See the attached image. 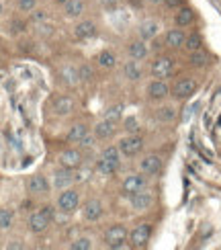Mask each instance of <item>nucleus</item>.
<instances>
[{
  "mask_svg": "<svg viewBox=\"0 0 221 250\" xmlns=\"http://www.w3.org/2000/svg\"><path fill=\"white\" fill-rule=\"evenodd\" d=\"M121 160H123V154L121 150L117 148V146H107L100 156H99V160H97V168L102 176H113L115 172L119 170V166H121Z\"/></svg>",
  "mask_w": 221,
  "mask_h": 250,
  "instance_id": "nucleus-1",
  "label": "nucleus"
},
{
  "mask_svg": "<svg viewBox=\"0 0 221 250\" xmlns=\"http://www.w3.org/2000/svg\"><path fill=\"white\" fill-rule=\"evenodd\" d=\"M143 138L140 133H127L125 138H121L119 140V144H117V148L121 150V154H123V158H135L141 150H143Z\"/></svg>",
  "mask_w": 221,
  "mask_h": 250,
  "instance_id": "nucleus-2",
  "label": "nucleus"
},
{
  "mask_svg": "<svg viewBox=\"0 0 221 250\" xmlns=\"http://www.w3.org/2000/svg\"><path fill=\"white\" fill-rule=\"evenodd\" d=\"M51 220H54V209H51V207H43V209L31 213V217H29V232L43 234L51 226Z\"/></svg>",
  "mask_w": 221,
  "mask_h": 250,
  "instance_id": "nucleus-3",
  "label": "nucleus"
},
{
  "mask_svg": "<svg viewBox=\"0 0 221 250\" xmlns=\"http://www.w3.org/2000/svg\"><path fill=\"white\" fill-rule=\"evenodd\" d=\"M104 246L119 250V248H127V228L121 224L111 226L107 232H104Z\"/></svg>",
  "mask_w": 221,
  "mask_h": 250,
  "instance_id": "nucleus-4",
  "label": "nucleus"
},
{
  "mask_svg": "<svg viewBox=\"0 0 221 250\" xmlns=\"http://www.w3.org/2000/svg\"><path fill=\"white\" fill-rule=\"evenodd\" d=\"M197 88H199V82L191 76H184V78H178L174 82V86L170 88V95L176 101H186V99H191L195 95Z\"/></svg>",
  "mask_w": 221,
  "mask_h": 250,
  "instance_id": "nucleus-5",
  "label": "nucleus"
},
{
  "mask_svg": "<svg viewBox=\"0 0 221 250\" xmlns=\"http://www.w3.org/2000/svg\"><path fill=\"white\" fill-rule=\"evenodd\" d=\"M147 189V176L143 172H133V174H127L121 183V193L125 197H133L135 193H140Z\"/></svg>",
  "mask_w": 221,
  "mask_h": 250,
  "instance_id": "nucleus-6",
  "label": "nucleus"
},
{
  "mask_svg": "<svg viewBox=\"0 0 221 250\" xmlns=\"http://www.w3.org/2000/svg\"><path fill=\"white\" fill-rule=\"evenodd\" d=\"M150 74L152 78H160V80L170 78L174 74V60L170 56H158L150 66Z\"/></svg>",
  "mask_w": 221,
  "mask_h": 250,
  "instance_id": "nucleus-7",
  "label": "nucleus"
},
{
  "mask_svg": "<svg viewBox=\"0 0 221 250\" xmlns=\"http://www.w3.org/2000/svg\"><path fill=\"white\" fill-rule=\"evenodd\" d=\"M80 207V193L76 189H64L58 195V209L61 213H74Z\"/></svg>",
  "mask_w": 221,
  "mask_h": 250,
  "instance_id": "nucleus-8",
  "label": "nucleus"
},
{
  "mask_svg": "<svg viewBox=\"0 0 221 250\" xmlns=\"http://www.w3.org/2000/svg\"><path fill=\"white\" fill-rule=\"evenodd\" d=\"M150 238H152V226L150 224H138L131 230L129 234V244L133 248H145L147 244H150Z\"/></svg>",
  "mask_w": 221,
  "mask_h": 250,
  "instance_id": "nucleus-9",
  "label": "nucleus"
},
{
  "mask_svg": "<svg viewBox=\"0 0 221 250\" xmlns=\"http://www.w3.org/2000/svg\"><path fill=\"white\" fill-rule=\"evenodd\" d=\"M140 172H143L145 176H156L162 170V156L160 154H145L141 156V160L138 162Z\"/></svg>",
  "mask_w": 221,
  "mask_h": 250,
  "instance_id": "nucleus-10",
  "label": "nucleus"
},
{
  "mask_svg": "<svg viewBox=\"0 0 221 250\" xmlns=\"http://www.w3.org/2000/svg\"><path fill=\"white\" fill-rule=\"evenodd\" d=\"M145 95L150 101H164L166 97H170V84L166 80H160V78H154L150 84L145 88Z\"/></svg>",
  "mask_w": 221,
  "mask_h": 250,
  "instance_id": "nucleus-11",
  "label": "nucleus"
},
{
  "mask_svg": "<svg viewBox=\"0 0 221 250\" xmlns=\"http://www.w3.org/2000/svg\"><path fill=\"white\" fill-rule=\"evenodd\" d=\"M74 109H76V103L68 95H58L51 103V111H54L56 117H68L74 113Z\"/></svg>",
  "mask_w": 221,
  "mask_h": 250,
  "instance_id": "nucleus-12",
  "label": "nucleus"
},
{
  "mask_svg": "<svg viewBox=\"0 0 221 250\" xmlns=\"http://www.w3.org/2000/svg\"><path fill=\"white\" fill-rule=\"evenodd\" d=\"M74 183H76V172H74V168L60 166V168L54 172V189L64 191V189H70Z\"/></svg>",
  "mask_w": 221,
  "mask_h": 250,
  "instance_id": "nucleus-13",
  "label": "nucleus"
},
{
  "mask_svg": "<svg viewBox=\"0 0 221 250\" xmlns=\"http://www.w3.org/2000/svg\"><path fill=\"white\" fill-rule=\"evenodd\" d=\"M58 162H60V166H66V168L78 170L80 166H82V162H84V154L78 148H68V150H64V152L58 156Z\"/></svg>",
  "mask_w": 221,
  "mask_h": 250,
  "instance_id": "nucleus-14",
  "label": "nucleus"
},
{
  "mask_svg": "<svg viewBox=\"0 0 221 250\" xmlns=\"http://www.w3.org/2000/svg\"><path fill=\"white\" fill-rule=\"evenodd\" d=\"M104 213V207L100 203V199H88V201H84L82 205V217L86 222H99L100 217Z\"/></svg>",
  "mask_w": 221,
  "mask_h": 250,
  "instance_id": "nucleus-15",
  "label": "nucleus"
},
{
  "mask_svg": "<svg viewBox=\"0 0 221 250\" xmlns=\"http://www.w3.org/2000/svg\"><path fill=\"white\" fill-rule=\"evenodd\" d=\"M131 199V207H133V211H147V209H152V205H154V193L152 191H140V193H135L133 197H129Z\"/></svg>",
  "mask_w": 221,
  "mask_h": 250,
  "instance_id": "nucleus-16",
  "label": "nucleus"
},
{
  "mask_svg": "<svg viewBox=\"0 0 221 250\" xmlns=\"http://www.w3.org/2000/svg\"><path fill=\"white\" fill-rule=\"evenodd\" d=\"M115 131H117V123L107 119V117H102L100 121L94 123V135H97V140H111Z\"/></svg>",
  "mask_w": 221,
  "mask_h": 250,
  "instance_id": "nucleus-17",
  "label": "nucleus"
},
{
  "mask_svg": "<svg viewBox=\"0 0 221 250\" xmlns=\"http://www.w3.org/2000/svg\"><path fill=\"white\" fill-rule=\"evenodd\" d=\"M49 189H51V185H49V181L45 179L43 174H33L29 179V183H27V191L31 195H47Z\"/></svg>",
  "mask_w": 221,
  "mask_h": 250,
  "instance_id": "nucleus-18",
  "label": "nucleus"
},
{
  "mask_svg": "<svg viewBox=\"0 0 221 250\" xmlns=\"http://www.w3.org/2000/svg\"><path fill=\"white\" fill-rule=\"evenodd\" d=\"M184 41H186V33L182 31V27H176L166 31L164 35V43L170 47V49H182L184 47Z\"/></svg>",
  "mask_w": 221,
  "mask_h": 250,
  "instance_id": "nucleus-19",
  "label": "nucleus"
},
{
  "mask_svg": "<svg viewBox=\"0 0 221 250\" xmlns=\"http://www.w3.org/2000/svg\"><path fill=\"white\" fill-rule=\"evenodd\" d=\"M160 23H158L156 19H145L143 23L140 25V29H138V35H140V39H143V41H152V39H156L158 37V33H160Z\"/></svg>",
  "mask_w": 221,
  "mask_h": 250,
  "instance_id": "nucleus-20",
  "label": "nucleus"
},
{
  "mask_svg": "<svg viewBox=\"0 0 221 250\" xmlns=\"http://www.w3.org/2000/svg\"><path fill=\"white\" fill-rule=\"evenodd\" d=\"M94 35H97V25H94V21L82 19L74 25V37L76 39H90Z\"/></svg>",
  "mask_w": 221,
  "mask_h": 250,
  "instance_id": "nucleus-21",
  "label": "nucleus"
},
{
  "mask_svg": "<svg viewBox=\"0 0 221 250\" xmlns=\"http://www.w3.org/2000/svg\"><path fill=\"white\" fill-rule=\"evenodd\" d=\"M195 8L191 6H181V8H176V15H174V25L176 27H191L195 23Z\"/></svg>",
  "mask_w": 221,
  "mask_h": 250,
  "instance_id": "nucleus-22",
  "label": "nucleus"
},
{
  "mask_svg": "<svg viewBox=\"0 0 221 250\" xmlns=\"http://www.w3.org/2000/svg\"><path fill=\"white\" fill-rule=\"evenodd\" d=\"M127 54H129L131 60H138V62L145 60L147 56H150V47H147V41H143V39L131 41L129 47H127Z\"/></svg>",
  "mask_w": 221,
  "mask_h": 250,
  "instance_id": "nucleus-23",
  "label": "nucleus"
},
{
  "mask_svg": "<svg viewBox=\"0 0 221 250\" xmlns=\"http://www.w3.org/2000/svg\"><path fill=\"white\" fill-rule=\"evenodd\" d=\"M123 76L127 78L129 82H138V80H141L143 70H141V66H140V62L129 58V60L123 64Z\"/></svg>",
  "mask_w": 221,
  "mask_h": 250,
  "instance_id": "nucleus-24",
  "label": "nucleus"
},
{
  "mask_svg": "<svg viewBox=\"0 0 221 250\" xmlns=\"http://www.w3.org/2000/svg\"><path fill=\"white\" fill-rule=\"evenodd\" d=\"M86 13V2L84 0H68L64 4V15L68 19H78Z\"/></svg>",
  "mask_w": 221,
  "mask_h": 250,
  "instance_id": "nucleus-25",
  "label": "nucleus"
},
{
  "mask_svg": "<svg viewBox=\"0 0 221 250\" xmlns=\"http://www.w3.org/2000/svg\"><path fill=\"white\" fill-rule=\"evenodd\" d=\"M97 62H99V66H100V68H104V70H113L115 66H117V56H115L111 49H102L100 54L97 56Z\"/></svg>",
  "mask_w": 221,
  "mask_h": 250,
  "instance_id": "nucleus-26",
  "label": "nucleus"
},
{
  "mask_svg": "<svg viewBox=\"0 0 221 250\" xmlns=\"http://www.w3.org/2000/svg\"><path fill=\"white\" fill-rule=\"evenodd\" d=\"M156 119L162 123H172L176 119V107L174 105H162L156 109Z\"/></svg>",
  "mask_w": 221,
  "mask_h": 250,
  "instance_id": "nucleus-27",
  "label": "nucleus"
},
{
  "mask_svg": "<svg viewBox=\"0 0 221 250\" xmlns=\"http://www.w3.org/2000/svg\"><path fill=\"white\" fill-rule=\"evenodd\" d=\"M86 133H88L86 125H84V123H74L72 127H70V131H68V135H66V140H68L70 144H78Z\"/></svg>",
  "mask_w": 221,
  "mask_h": 250,
  "instance_id": "nucleus-28",
  "label": "nucleus"
},
{
  "mask_svg": "<svg viewBox=\"0 0 221 250\" xmlns=\"http://www.w3.org/2000/svg\"><path fill=\"white\" fill-rule=\"evenodd\" d=\"M188 64L193 68H205L209 64V56L205 49H197V51H191V56H188Z\"/></svg>",
  "mask_w": 221,
  "mask_h": 250,
  "instance_id": "nucleus-29",
  "label": "nucleus"
},
{
  "mask_svg": "<svg viewBox=\"0 0 221 250\" xmlns=\"http://www.w3.org/2000/svg\"><path fill=\"white\" fill-rule=\"evenodd\" d=\"M184 49L191 54V51H197V49H203V37L199 33H191L186 35V41H184Z\"/></svg>",
  "mask_w": 221,
  "mask_h": 250,
  "instance_id": "nucleus-30",
  "label": "nucleus"
},
{
  "mask_svg": "<svg viewBox=\"0 0 221 250\" xmlns=\"http://www.w3.org/2000/svg\"><path fill=\"white\" fill-rule=\"evenodd\" d=\"M72 250H90L94 248V238L92 236H78L76 240L70 244Z\"/></svg>",
  "mask_w": 221,
  "mask_h": 250,
  "instance_id": "nucleus-31",
  "label": "nucleus"
},
{
  "mask_svg": "<svg viewBox=\"0 0 221 250\" xmlns=\"http://www.w3.org/2000/svg\"><path fill=\"white\" fill-rule=\"evenodd\" d=\"M61 80L66 82V84L74 86V84H78L80 78H78V68H64L61 70Z\"/></svg>",
  "mask_w": 221,
  "mask_h": 250,
  "instance_id": "nucleus-32",
  "label": "nucleus"
},
{
  "mask_svg": "<svg viewBox=\"0 0 221 250\" xmlns=\"http://www.w3.org/2000/svg\"><path fill=\"white\" fill-rule=\"evenodd\" d=\"M15 222V213L10 209H0V230H8Z\"/></svg>",
  "mask_w": 221,
  "mask_h": 250,
  "instance_id": "nucleus-33",
  "label": "nucleus"
},
{
  "mask_svg": "<svg viewBox=\"0 0 221 250\" xmlns=\"http://www.w3.org/2000/svg\"><path fill=\"white\" fill-rule=\"evenodd\" d=\"M104 117L115 121V123H119L123 119V105H113L107 109V113H104Z\"/></svg>",
  "mask_w": 221,
  "mask_h": 250,
  "instance_id": "nucleus-34",
  "label": "nucleus"
},
{
  "mask_svg": "<svg viewBox=\"0 0 221 250\" xmlns=\"http://www.w3.org/2000/svg\"><path fill=\"white\" fill-rule=\"evenodd\" d=\"M78 78H80V82H88V80H92V78H94V70H92V66H90V64H82V66H78Z\"/></svg>",
  "mask_w": 221,
  "mask_h": 250,
  "instance_id": "nucleus-35",
  "label": "nucleus"
},
{
  "mask_svg": "<svg viewBox=\"0 0 221 250\" xmlns=\"http://www.w3.org/2000/svg\"><path fill=\"white\" fill-rule=\"evenodd\" d=\"M17 6L20 13H33L37 8V0H17Z\"/></svg>",
  "mask_w": 221,
  "mask_h": 250,
  "instance_id": "nucleus-36",
  "label": "nucleus"
},
{
  "mask_svg": "<svg viewBox=\"0 0 221 250\" xmlns=\"http://www.w3.org/2000/svg\"><path fill=\"white\" fill-rule=\"evenodd\" d=\"M25 29H27L25 21H20V19H13V21H10V33L19 35V33H25Z\"/></svg>",
  "mask_w": 221,
  "mask_h": 250,
  "instance_id": "nucleus-37",
  "label": "nucleus"
},
{
  "mask_svg": "<svg viewBox=\"0 0 221 250\" xmlns=\"http://www.w3.org/2000/svg\"><path fill=\"white\" fill-rule=\"evenodd\" d=\"M94 142H97V135H94V133H86V135H84V138L78 142V148H84V150H88V148H92V146H94Z\"/></svg>",
  "mask_w": 221,
  "mask_h": 250,
  "instance_id": "nucleus-38",
  "label": "nucleus"
},
{
  "mask_svg": "<svg viewBox=\"0 0 221 250\" xmlns=\"http://www.w3.org/2000/svg\"><path fill=\"white\" fill-rule=\"evenodd\" d=\"M123 123H125V129H127L129 133H138L140 125H138V119H135V117H127V119H125Z\"/></svg>",
  "mask_w": 221,
  "mask_h": 250,
  "instance_id": "nucleus-39",
  "label": "nucleus"
},
{
  "mask_svg": "<svg viewBox=\"0 0 221 250\" xmlns=\"http://www.w3.org/2000/svg\"><path fill=\"white\" fill-rule=\"evenodd\" d=\"M31 19H33L35 23H43V21H47V13L43 8H35L33 13H31Z\"/></svg>",
  "mask_w": 221,
  "mask_h": 250,
  "instance_id": "nucleus-40",
  "label": "nucleus"
},
{
  "mask_svg": "<svg viewBox=\"0 0 221 250\" xmlns=\"http://www.w3.org/2000/svg\"><path fill=\"white\" fill-rule=\"evenodd\" d=\"M39 33L41 35H51V33H54V27L47 25L45 21H43V23H39Z\"/></svg>",
  "mask_w": 221,
  "mask_h": 250,
  "instance_id": "nucleus-41",
  "label": "nucleus"
},
{
  "mask_svg": "<svg viewBox=\"0 0 221 250\" xmlns=\"http://www.w3.org/2000/svg\"><path fill=\"white\" fill-rule=\"evenodd\" d=\"M182 2H184V0H164V4H166L168 8H181Z\"/></svg>",
  "mask_w": 221,
  "mask_h": 250,
  "instance_id": "nucleus-42",
  "label": "nucleus"
},
{
  "mask_svg": "<svg viewBox=\"0 0 221 250\" xmlns=\"http://www.w3.org/2000/svg\"><path fill=\"white\" fill-rule=\"evenodd\" d=\"M97 2H99V4H102V6H109V8H111V6L117 4L119 0H97Z\"/></svg>",
  "mask_w": 221,
  "mask_h": 250,
  "instance_id": "nucleus-43",
  "label": "nucleus"
},
{
  "mask_svg": "<svg viewBox=\"0 0 221 250\" xmlns=\"http://www.w3.org/2000/svg\"><path fill=\"white\" fill-rule=\"evenodd\" d=\"M147 2H150V4H162L164 0H147Z\"/></svg>",
  "mask_w": 221,
  "mask_h": 250,
  "instance_id": "nucleus-44",
  "label": "nucleus"
},
{
  "mask_svg": "<svg viewBox=\"0 0 221 250\" xmlns=\"http://www.w3.org/2000/svg\"><path fill=\"white\" fill-rule=\"evenodd\" d=\"M4 13V6H2V2H0V15H2Z\"/></svg>",
  "mask_w": 221,
  "mask_h": 250,
  "instance_id": "nucleus-45",
  "label": "nucleus"
}]
</instances>
